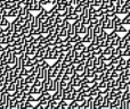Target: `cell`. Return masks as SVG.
<instances>
[{"label":"cell","mask_w":130,"mask_h":109,"mask_svg":"<svg viewBox=\"0 0 130 109\" xmlns=\"http://www.w3.org/2000/svg\"><path fill=\"white\" fill-rule=\"evenodd\" d=\"M104 101V96L99 93L97 97H95L94 99V109H101V106Z\"/></svg>","instance_id":"cell-1"},{"label":"cell","mask_w":130,"mask_h":109,"mask_svg":"<svg viewBox=\"0 0 130 109\" xmlns=\"http://www.w3.org/2000/svg\"><path fill=\"white\" fill-rule=\"evenodd\" d=\"M73 49L76 50V51L83 52V51L87 50V45H86L83 41H79V42H76V43H74L73 45Z\"/></svg>","instance_id":"cell-2"},{"label":"cell","mask_w":130,"mask_h":109,"mask_svg":"<svg viewBox=\"0 0 130 109\" xmlns=\"http://www.w3.org/2000/svg\"><path fill=\"white\" fill-rule=\"evenodd\" d=\"M127 67H128V66H127V59H124V57L122 56V57L120 58V62L117 65V71L123 72Z\"/></svg>","instance_id":"cell-3"},{"label":"cell","mask_w":130,"mask_h":109,"mask_svg":"<svg viewBox=\"0 0 130 109\" xmlns=\"http://www.w3.org/2000/svg\"><path fill=\"white\" fill-rule=\"evenodd\" d=\"M18 10H20V8H17L16 6L13 7V8L8 11V18H16L18 15Z\"/></svg>","instance_id":"cell-4"},{"label":"cell","mask_w":130,"mask_h":109,"mask_svg":"<svg viewBox=\"0 0 130 109\" xmlns=\"http://www.w3.org/2000/svg\"><path fill=\"white\" fill-rule=\"evenodd\" d=\"M69 40H70V42H72V43H73V45H74V43L79 42V41H82V36H81V34L75 33V34H74V35L69 36Z\"/></svg>","instance_id":"cell-5"},{"label":"cell","mask_w":130,"mask_h":109,"mask_svg":"<svg viewBox=\"0 0 130 109\" xmlns=\"http://www.w3.org/2000/svg\"><path fill=\"white\" fill-rule=\"evenodd\" d=\"M71 83H72V85H73L75 89H78V88L81 86V84H82V81H81V78L76 77V76H73V77H72V80H71Z\"/></svg>","instance_id":"cell-6"},{"label":"cell","mask_w":130,"mask_h":109,"mask_svg":"<svg viewBox=\"0 0 130 109\" xmlns=\"http://www.w3.org/2000/svg\"><path fill=\"white\" fill-rule=\"evenodd\" d=\"M114 31H117L118 33H127V32H128V30H127L126 25H123L121 23V24H118L117 26H115Z\"/></svg>","instance_id":"cell-7"},{"label":"cell","mask_w":130,"mask_h":109,"mask_svg":"<svg viewBox=\"0 0 130 109\" xmlns=\"http://www.w3.org/2000/svg\"><path fill=\"white\" fill-rule=\"evenodd\" d=\"M30 93L34 94V96H39L41 93L40 91V86H37V85H31V89H30Z\"/></svg>","instance_id":"cell-8"},{"label":"cell","mask_w":130,"mask_h":109,"mask_svg":"<svg viewBox=\"0 0 130 109\" xmlns=\"http://www.w3.org/2000/svg\"><path fill=\"white\" fill-rule=\"evenodd\" d=\"M57 109H69V103H67V101L64 100V99H61V100L58 101Z\"/></svg>","instance_id":"cell-9"},{"label":"cell","mask_w":130,"mask_h":109,"mask_svg":"<svg viewBox=\"0 0 130 109\" xmlns=\"http://www.w3.org/2000/svg\"><path fill=\"white\" fill-rule=\"evenodd\" d=\"M57 106H58V101L54 100V99H50V100L48 101L47 109H57Z\"/></svg>","instance_id":"cell-10"},{"label":"cell","mask_w":130,"mask_h":109,"mask_svg":"<svg viewBox=\"0 0 130 109\" xmlns=\"http://www.w3.org/2000/svg\"><path fill=\"white\" fill-rule=\"evenodd\" d=\"M14 91H16V82H15V80L11 81V82L9 83V85H8V88H7V91L6 92H9V93L11 94Z\"/></svg>","instance_id":"cell-11"},{"label":"cell","mask_w":130,"mask_h":109,"mask_svg":"<svg viewBox=\"0 0 130 109\" xmlns=\"http://www.w3.org/2000/svg\"><path fill=\"white\" fill-rule=\"evenodd\" d=\"M10 25H11V23L8 20V17H4L1 20H0V26L2 27V30L7 26H10Z\"/></svg>","instance_id":"cell-12"},{"label":"cell","mask_w":130,"mask_h":109,"mask_svg":"<svg viewBox=\"0 0 130 109\" xmlns=\"http://www.w3.org/2000/svg\"><path fill=\"white\" fill-rule=\"evenodd\" d=\"M103 30H105V29H103L102 24H101V23H98L97 25H95V26H94V33L96 34V35H99V34L102 33V31H103Z\"/></svg>","instance_id":"cell-13"},{"label":"cell","mask_w":130,"mask_h":109,"mask_svg":"<svg viewBox=\"0 0 130 109\" xmlns=\"http://www.w3.org/2000/svg\"><path fill=\"white\" fill-rule=\"evenodd\" d=\"M122 54H123V49L121 47H115L114 51H113V55L115 57H122Z\"/></svg>","instance_id":"cell-14"},{"label":"cell","mask_w":130,"mask_h":109,"mask_svg":"<svg viewBox=\"0 0 130 109\" xmlns=\"http://www.w3.org/2000/svg\"><path fill=\"white\" fill-rule=\"evenodd\" d=\"M99 23V18L96 16H90V20H89V25L94 27L95 25H97Z\"/></svg>","instance_id":"cell-15"},{"label":"cell","mask_w":130,"mask_h":109,"mask_svg":"<svg viewBox=\"0 0 130 109\" xmlns=\"http://www.w3.org/2000/svg\"><path fill=\"white\" fill-rule=\"evenodd\" d=\"M66 19L71 20V22H74V20H76V19H80V15L76 13H73V14H71V15L66 16Z\"/></svg>","instance_id":"cell-16"},{"label":"cell","mask_w":130,"mask_h":109,"mask_svg":"<svg viewBox=\"0 0 130 109\" xmlns=\"http://www.w3.org/2000/svg\"><path fill=\"white\" fill-rule=\"evenodd\" d=\"M85 7L86 6H83V5H76L75 6V8H74V13H76V14H79V15H81V14L83 13V10H85Z\"/></svg>","instance_id":"cell-17"},{"label":"cell","mask_w":130,"mask_h":109,"mask_svg":"<svg viewBox=\"0 0 130 109\" xmlns=\"http://www.w3.org/2000/svg\"><path fill=\"white\" fill-rule=\"evenodd\" d=\"M36 78H37V76H34L33 74H30L29 76H27L26 78H25V83H27V84H33L34 83V81H36Z\"/></svg>","instance_id":"cell-18"},{"label":"cell","mask_w":130,"mask_h":109,"mask_svg":"<svg viewBox=\"0 0 130 109\" xmlns=\"http://www.w3.org/2000/svg\"><path fill=\"white\" fill-rule=\"evenodd\" d=\"M79 107H80V103L76 100H72L69 103V109H79Z\"/></svg>","instance_id":"cell-19"},{"label":"cell","mask_w":130,"mask_h":109,"mask_svg":"<svg viewBox=\"0 0 130 109\" xmlns=\"http://www.w3.org/2000/svg\"><path fill=\"white\" fill-rule=\"evenodd\" d=\"M87 31H88V25H86V24H81V26H80V30H79V34H81V35H85L86 33H87Z\"/></svg>","instance_id":"cell-20"},{"label":"cell","mask_w":130,"mask_h":109,"mask_svg":"<svg viewBox=\"0 0 130 109\" xmlns=\"http://www.w3.org/2000/svg\"><path fill=\"white\" fill-rule=\"evenodd\" d=\"M103 51H104V48H102L101 46H98V47L95 48V50L92 51V55H95V56H99V55L103 54Z\"/></svg>","instance_id":"cell-21"},{"label":"cell","mask_w":130,"mask_h":109,"mask_svg":"<svg viewBox=\"0 0 130 109\" xmlns=\"http://www.w3.org/2000/svg\"><path fill=\"white\" fill-rule=\"evenodd\" d=\"M98 88H99L101 90H105V89H107V81H105V80L99 81Z\"/></svg>","instance_id":"cell-22"},{"label":"cell","mask_w":130,"mask_h":109,"mask_svg":"<svg viewBox=\"0 0 130 109\" xmlns=\"http://www.w3.org/2000/svg\"><path fill=\"white\" fill-rule=\"evenodd\" d=\"M122 24L123 25H129L130 26V13L124 15V18H122Z\"/></svg>","instance_id":"cell-23"},{"label":"cell","mask_w":130,"mask_h":109,"mask_svg":"<svg viewBox=\"0 0 130 109\" xmlns=\"http://www.w3.org/2000/svg\"><path fill=\"white\" fill-rule=\"evenodd\" d=\"M118 36H119V33H118L117 31H114V30H112V32H110V33H108L107 38H110L111 40H114V39H117Z\"/></svg>","instance_id":"cell-24"},{"label":"cell","mask_w":130,"mask_h":109,"mask_svg":"<svg viewBox=\"0 0 130 109\" xmlns=\"http://www.w3.org/2000/svg\"><path fill=\"white\" fill-rule=\"evenodd\" d=\"M86 99H87V98H86V97H85V96H83V94H82V93H80V92H79V94H78V97H76V98H75V100H76V101H78V102H79V103H82V102H83V101H85V100H86Z\"/></svg>","instance_id":"cell-25"},{"label":"cell","mask_w":130,"mask_h":109,"mask_svg":"<svg viewBox=\"0 0 130 109\" xmlns=\"http://www.w3.org/2000/svg\"><path fill=\"white\" fill-rule=\"evenodd\" d=\"M120 42H121V36H118L117 39H114V40H112V47H118V46L120 45Z\"/></svg>","instance_id":"cell-26"},{"label":"cell","mask_w":130,"mask_h":109,"mask_svg":"<svg viewBox=\"0 0 130 109\" xmlns=\"http://www.w3.org/2000/svg\"><path fill=\"white\" fill-rule=\"evenodd\" d=\"M119 109H127V100L122 98L121 101H120V107Z\"/></svg>","instance_id":"cell-27"},{"label":"cell","mask_w":130,"mask_h":109,"mask_svg":"<svg viewBox=\"0 0 130 109\" xmlns=\"http://www.w3.org/2000/svg\"><path fill=\"white\" fill-rule=\"evenodd\" d=\"M38 65H39L40 67H42V68H48V67L50 66V65L48 64V60H47V59H45L42 62H40V64H38Z\"/></svg>","instance_id":"cell-28"},{"label":"cell","mask_w":130,"mask_h":109,"mask_svg":"<svg viewBox=\"0 0 130 109\" xmlns=\"http://www.w3.org/2000/svg\"><path fill=\"white\" fill-rule=\"evenodd\" d=\"M123 57H130V49L129 48H126V49H123V54H122Z\"/></svg>","instance_id":"cell-29"},{"label":"cell","mask_w":130,"mask_h":109,"mask_svg":"<svg viewBox=\"0 0 130 109\" xmlns=\"http://www.w3.org/2000/svg\"><path fill=\"white\" fill-rule=\"evenodd\" d=\"M67 84H69V81H65V80H61V88L62 89H65V88L67 86Z\"/></svg>","instance_id":"cell-30"},{"label":"cell","mask_w":130,"mask_h":109,"mask_svg":"<svg viewBox=\"0 0 130 109\" xmlns=\"http://www.w3.org/2000/svg\"><path fill=\"white\" fill-rule=\"evenodd\" d=\"M102 4H103V0H95V2H94V6L96 7V8H99Z\"/></svg>","instance_id":"cell-31"},{"label":"cell","mask_w":130,"mask_h":109,"mask_svg":"<svg viewBox=\"0 0 130 109\" xmlns=\"http://www.w3.org/2000/svg\"><path fill=\"white\" fill-rule=\"evenodd\" d=\"M115 10H117V14L118 15H121V11H122V6H119V5H115Z\"/></svg>","instance_id":"cell-32"},{"label":"cell","mask_w":130,"mask_h":109,"mask_svg":"<svg viewBox=\"0 0 130 109\" xmlns=\"http://www.w3.org/2000/svg\"><path fill=\"white\" fill-rule=\"evenodd\" d=\"M5 84V75H0V89L4 86Z\"/></svg>","instance_id":"cell-33"},{"label":"cell","mask_w":130,"mask_h":109,"mask_svg":"<svg viewBox=\"0 0 130 109\" xmlns=\"http://www.w3.org/2000/svg\"><path fill=\"white\" fill-rule=\"evenodd\" d=\"M7 50V45H0V52H4Z\"/></svg>","instance_id":"cell-34"},{"label":"cell","mask_w":130,"mask_h":109,"mask_svg":"<svg viewBox=\"0 0 130 109\" xmlns=\"http://www.w3.org/2000/svg\"><path fill=\"white\" fill-rule=\"evenodd\" d=\"M78 4H79L78 0H70V5H72V6H74V7H75Z\"/></svg>","instance_id":"cell-35"},{"label":"cell","mask_w":130,"mask_h":109,"mask_svg":"<svg viewBox=\"0 0 130 109\" xmlns=\"http://www.w3.org/2000/svg\"><path fill=\"white\" fill-rule=\"evenodd\" d=\"M95 0H87V6H91V5H94Z\"/></svg>","instance_id":"cell-36"},{"label":"cell","mask_w":130,"mask_h":109,"mask_svg":"<svg viewBox=\"0 0 130 109\" xmlns=\"http://www.w3.org/2000/svg\"><path fill=\"white\" fill-rule=\"evenodd\" d=\"M127 109H130V99L127 100Z\"/></svg>","instance_id":"cell-37"},{"label":"cell","mask_w":130,"mask_h":109,"mask_svg":"<svg viewBox=\"0 0 130 109\" xmlns=\"http://www.w3.org/2000/svg\"><path fill=\"white\" fill-rule=\"evenodd\" d=\"M4 17H5V16L2 15V13H1V11H0V20H1V19H2V18H4Z\"/></svg>","instance_id":"cell-38"},{"label":"cell","mask_w":130,"mask_h":109,"mask_svg":"<svg viewBox=\"0 0 130 109\" xmlns=\"http://www.w3.org/2000/svg\"><path fill=\"white\" fill-rule=\"evenodd\" d=\"M103 2H105V4H110L111 0H103Z\"/></svg>","instance_id":"cell-39"},{"label":"cell","mask_w":130,"mask_h":109,"mask_svg":"<svg viewBox=\"0 0 130 109\" xmlns=\"http://www.w3.org/2000/svg\"><path fill=\"white\" fill-rule=\"evenodd\" d=\"M1 98H2V91L0 90V101H1Z\"/></svg>","instance_id":"cell-40"},{"label":"cell","mask_w":130,"mask_h":109,"mask_svg":"<svg viewBox=\"0 0 130 109\" xmlns=\"http://www.w3.org/2000/svg\"><path fill=\"white\" fill-rule=\"evenodd\" d=\"M0 1H2V2H6V1H7V0H0Z\"/></svg>","instance_id":"cell-41"},{"label":"cell","mask_w":130,"mask_h":109,"mask_svg":"<svg viewBox=\"0 0 130 109\" xmlns=\"http://www.w3.org/2000/svg\"><path fill=\"white\" fill-rule=\"evenodd\" d=\"M128 32H129V33H130V29H129V30H128Z\"/></svg>","instance_id":"cell-42"}]
</instances>
